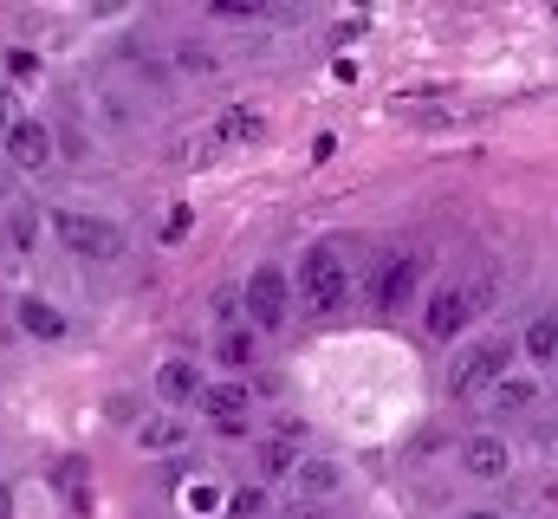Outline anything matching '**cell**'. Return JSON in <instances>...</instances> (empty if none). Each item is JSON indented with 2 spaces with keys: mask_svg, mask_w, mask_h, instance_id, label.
Masks as SVG:
<instances>
[{
  "mask_svg": "<svg viewBox=\"0 0 558 519\" xmlns=\"http://www.w3.org/2000/svg\"><path fill=\"white\" fill-rule=\"evenodd\" d=\"M52 234H59V248H65L72 260H92V266L124 260V228H118V221H105V215L59 208V215H52Z\"/></svg>",
  "mask_w": 558,
  "mask_h": 519,
  "instance_id": "cell-1",
  "label": "cell"
},
{
  "mask_svg": "<svg viewBox=\"0 0 558 519\" xmlns=\"http://www.w3.org/2000/svg\"><path fill=\"white\" fill-rule=\"evenodd\" d=\"M351 299V266L331 248H312L299 260V312H338Z\"/></svg>",
  "mask_w": 558,
  "mask_h": 519,
  "instance_id": "cell-2",
  "label": "cell"
},
{
  "mask_svg": "<svg viewBox=\"0 0 558 519\" xmlns=\"http://www.w3.org/2000/svg\"><path fill=\"white\" fill-rule=\"evenodd\" d=\"M507 371H513V345H500V338H487V345H474V351H468V358H461V364H454V396H461V402H468V396H481V389H494L500 384V377H507Z\"/></svg>",
  "mask_w": 558,
  "mask_h": 519,
  "instance_id": "cell-3",
  "label": "cell"
},
{
  "mask_svg": "<svg viewBox=\"0 0 558 519\" xmlns=\"http://www.w3.org/2000/svg\"><path fill=\"white\" fill-rule=\"evenodd\" d=\"M241 299H247V318H254L260 331H279V325H286V312H292V286H286V273H279V266H254Z\"/></svg>",
  "mask_w": 558,
  "mask_h": 519,
  "instance_id": "cell-4",
  "label": "cell"
},
{
  "mask_svg": "<svg viewBox=\"0 0 558 519\" xmlns=\"http://www.w3.org/2000/svg\"><path fill=\"white\" fill-rule=\"evenodd\" d=\"M7 162H13L20 176H46V169L59 162L52 124H39V118H20V124L7 130Z\"/></svg>",
  "mask_w": 558,
  "mask_h": 519,
  "instance_id": "cell-5",
  "label": "cell"
},
{
  "mask_svg": "<svg viewBox=\"0 0 558 519\" xmlns=\"http://www.w3.org/2000/svg\"><path fill=\"white\" fill-rule=\"evenodd\" d=\"M468 318H474V292H468V286H435V292H428V305H422V331H428V338H441V345H448V338H461V331H468Z\"/></svg>",
  "mask_w": 558,
  "mask_h": 519,
  "instance_id": "cell-6",
  "label": "cell"
},
{
  "mask_svg": "<svg viewBox=\"0 0 558 519\" xmlns=\"http://www.w3.org/2000/svg\"><path fill=\"white\" fill-rule=\"evenodd\" d=\"M461 474L468 481H507L513 474V448L500 435H468L461 442Z\"/></svg>",
  "mask_w": 558,
  "mask_h": 519,
  "instance_id": "cell-7",
  "label": "cell"
},
{
  "mask_svg": "<svg viewBox=\"0 0 558 519\" xmlns=\"http://www.w3.org/2000/svg\"><path fill=\"white\" fill-rule=\"evenodd\" d=\"M195 402H202V409H208V422H215V429H228V435H241V429H247V409H254L247 384H202Z\"/></svg>",
  "mask_w": 558,
  "mask_h": 519,
  "instance_id": "cell-8",
  "label": "cell"
},
{
  "mask_svg": "<svg viewBox=\"0 0 558 519\" xmlns=\"http://www.w3.org/2000/svg\"><path fill=\"white\" fill-rule=\"evenodd\" d=\"M13 318H20V331H26V338H39V345H59V338L72 331V318H65L52 299H39V292L13 299Z\"/></svg>",
  "mask_w": 558,
  "mask_h": 519,
  "instance_id": "cell-9",
  "label": "cell"
},
{
  "mask_svg": "<svg viewBox=\"0 0 558 519\" xmlns=\"http://www.w3.org/2000/svg\"><path fill=\"white\" fill-rule=\"evenodd\" d=\"M208 136H215V149H247V143H260V136H267V118H260V111H247V105H228V111L208 124Z\"/></svg>",
  "mask_w": 558,
  "mask_h": 519,
  "instance_id": "cell-10",
  "label": "cell"
},
{
  "mask_svg": "<svg viewBox=\"0 0 558 519\" xmlns=\"http://www.w3.org/2000/svg\"><path fill=\"white\" fill-rule=\"evenodd\" d=\"M156 396H162L169 409H189V402L202 396V371H195L189 358H162V371H156Z\"/></svg>",
  "mask_w": 558,
  "mask_h": 519,
  "instance_id": "cell-11",
  "label": "cell"
},
{
  "mask_svg": "<svg viewBox=\"0 0 558 519\" xmlns=\"http://www.w3.org/2000/svg\"><path fill=\"white\" fill-rule=\"evenodd\" d=\"M416 279H422V260L416 254H397V260H384V279H377V305H410V292H416Z\"/></svg>",
  "mask_w": 558,
  "mask_h": 519,
  "instance_id": "cell-12",
  "label": "cell"
},
{
  "mask_svg": "<svg viewBox=\"0 0 558 519\" xmlns=\"http://www.w3.org/2000/svg\"><path fill=\"white\" fill-rule=\"evenodd\" d=\"M338 461H325V455H299V468H292V487L299 494H312V500H325V494H338Z\"/></svg>",
  "mask_w": 558,
  "mask_h": 519,
  "instance_id": "cell-13",
  "label": "cell"
},
{
  "mask_svg": "<svg viewBox=\"0 0 558 519\" xmlns=\"http://www.w3.org/2000/svg\"><path fill=\"white\" fill-rule=\"evenodd\" d=\"M92 118H98V130H111V136H124V130L137 124V105H131L124 92H98V98H92Z\"/></svg>",
  "mask_w": 558,
  "mask_h": 519,
  "instance_id": "cell-14",
  "label": "cell"
},
{
  "mask_svg": "<svg viewBox=\"0 0 558 519\" xmlns=\"http://www.w3.org/2000/svg\"><path fill=\"white\" fill-rule=\"evenodd\" d=\"M520 345H526V358H533V364H546V371H553V358H558V312H539V318L526 325V338H520Z\"/></svg>",
  "mask_w": 558,
  "mask_h": 519,
  "instance_id": "cell-15",
  "label": "cell"
},
{
  "mask_svg": "<svg viewBox=\"0 0 558 519\" xmlns=\"http://www.w3.org/2000/svg\"><path fill=\"white\" fill-rule=\"evenodd\" d=\"M137 442H143V448H149V455H175V448L189 442V429H182L175 415H149V422H143V429H137Z\"/></svg>",
  "mask_w": 558,
  "mask_h": 519,
  "instance_id": "cell-16",
  "label": "cell"
},
{
  "mask_svg": "<svg viewBox=\"0 0 558 519\" xmlns=\"http://www.w3.org/2000/svg\"><path fill=\"white\" fill-rule=\"evenodd\" d=\"M215 358H221L228 371H247V364L260 358V345H254V331H241V325H228V331L215 338Z\"/></svg>",
  "mask_w": 558,
  "mask_h": 519,
  "instance_id": "cell-17",
  "label": "cell"
},
{
  "mask_svg": "<svg viewBox=\"0 0 558 519\" xmlns=\"http://www.w3.org/2000/svg\"><path fill=\"white\" fill-rule=\"evenodd\" d=\"M494 402H500V409H533V402H539V384H533L526 371H507V377L494 384Z\"/></svg>",
  "mask_w": 558,
  "mask_h": 519,
  "instance_id": "cell-18",
  "label": "cell"
},
{
  "mask_svg": "<svg viewBox=\"0 0 558 519\" xmlns=\"http://www.w3.org/2000/svg\"><path fill=\"white\" fill-rule=\"evenodd\" d=\"M182 507L195 519H215V514H228V494H221L215 481H195V487H182Z\"/></svg>",
  "mask_w": 558,
  "mask_h": 519,
  "instance_id": "cell-19",
  "label": "cell"
},
{
  "mask_svg": "<svg viewBox=\"0 0 558 519\" xmlns=\"http://www.w3.org/2000/svg\"><path fill=\"white\" fill-rule=\"evenodd\" d=\"M7 248H13V254H39V215H33V208H13V221H7Z\"/></svg>",
  "mask_w": 558,
  "mask_h": 519,
  "instance_id": "cell-20",
  "label": "cell"
},
{
  "mask_svg": "<svg viewBox=\"0 0 558 519\" xmlns=\"http://www.w3.org/2000/svg\"><path fill=\"white\" fill-rule=\"evenodd\" d=\"M260 468H267V474H292V468H299V448H292V442H267V448H260Z\"/></svg>",
  "mask_w": 558,
  "mask_h": 519,
  "instance_id": "cell-21",
  "label": "cell"
},
{
  "mask_svg": "<svg viewBox=\"0 0 558 519\" xmlns=\"http://www.w3.org/2000/svg\"><path fill=\"white\" fill-rule=\"evenodd\" d=\"M59 487H65V500H72L78 514H92V487H85V468H59Z\"/></svg>",
  "mask_w": 558,
  "mask_h": 519,
  "instance_id": "cell-22",
  "label": "cell"
},
{
  "mask_svg": "<svg viewBox=\"0 0 558 519\" xmlns=\"http://www.w3.org/2000/svg\"><path fill=\"white\" fill-rule=\"evenodd\" d=\"M228 514H241V519L267 514V494H260V487H241V494H228Z\"/></svg>",
  "mask_w": 558,
  "mask_h": 519,
  "instance_id": "cell-23",
  "label": "cell"
},
{
  "mask_svg": "<svg viewBox=\"0 0 558 519\" xmlns=\"http://www.w3.org/2000/svg\"><path fill=\"white\" fill-rule=\"evenodd\" d=\"M175 65L182 72H215V52H195V39H189V46H175Z\"/></svg>",
  "mask_w": 558,
  "mask_h": 519,
  "instance_id": "cell-24",
  "label": "cell"
},
{
  "mask_svg": "<svg viewBox=\"0 0 558 519\" xmlns=\"http://www.w3.org/2000/svg\"><path fill=\"white\" fill-rule=\"evenodd\" d=\"M7 79H39V52H7Z\"/></svg>",
  "mask_w": 558,
  "mask_h": 519,
  "instance_id": "cell-25",
  "label": "cell"
},
{
  "mask_svg": "<svg viewBox=\"0 0 558 519\" xmlns=\"http://www.w3.org/2000/svg\"><path fill=\"white\" fill-rule=\"evenodd\" d=\"M0 124L7 130L20 124V111H13V85H7V79H0Z\"/></svg>",
  "mask_w": 558,
  "mask_h": 519,
  "instance_id": "cell-26",
  "label": "cell"
},
{
  "mask_svg": "<svg viewBox=\"0 0 558 519\" xmlns=\"http://www.w3.org/2000/svg\"><path fill=\"white\" fill-rule=\"evenodd\" d=\"M0 519H13V487H0Z\"/></svg>",
  "mask_w": 558,
  "mask_h": 519,
  "instance_id": "cell-27",
  "label": "cell"
},
{
  "mask_svg": "<svg viewBox=\"0 0 558 519\" xmlns=\"http://www.w3.org/2000/svg\"><path fill=\"white\" fill-rule=\"evenodd\" d=\"M546 455H553V468H558V429H553V435H546Z\"/></svg>",
  "mask_w": 558,
  "mask_h": 519,
  "instance_id": "cell-28",
  "label": "cell"
},
{
  "mask_svg": "<svg viewBox=\"0 0 558 519\" xmlns=\"http://www.w3.org/2000/svg\"><path fill=\"white\" fill-rule=\"evenodd\" d=\"M461 519H500V514H487V507H474V514H461Z\"/></svg>",
  "mask_w": 558,
  "mask_h": 519,
  "instance_id": "cell-29",
  "label": "cell"
},
{
  "mask_svg": "<svg viewBox=\"0 0 558 519\" xmlns=\"http://www.w3.org/2000/svg\"><path fill=\"white\" fill-rule=\"evenodd\" d=\"M553 377H558V358H553Z\"/></svg>",
  "mask_w": 558,
  "mask_h": 519,
  "instance_id": "cell-30",
  "label": "cell"
}]
</instances>
